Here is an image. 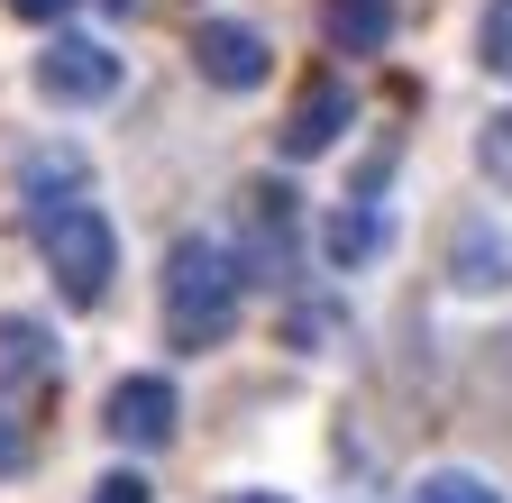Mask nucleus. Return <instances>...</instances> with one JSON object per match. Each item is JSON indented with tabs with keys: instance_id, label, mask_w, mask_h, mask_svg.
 <instances>
[{
	"instance_id": "nucleus-9",
	"label": "nucleus",
	"mask_w": 512,
	"mask_h": 503,
	"mask_svg": "<svg viewBox=\"0 0 512 503\" xmlns=\"http://www.w3.org/2000/svg\"><path fill=\"white\" fill-rule=\"evenodd\" d=\"M46 375H55V330L28 321V311H10V321H0V394H28Z\"/></svg>"
},
{
	"instance_id": "nucleus-10",
	"label": "nucleus",
	"mask_w": 512,
	"mask_h": 503,
	"mask_svg": "<svg viewBox=\"0 0 512 503\" xmlns=\"http://www.w3.org/2000/svg\"><path fill=\"white\" fill-rule=\"evenodd\" d=\"M448 284H458V293H503L512 284V257H503V238L485 220H467L458 238H448Z\"/></svg>"
},
{
	"instance_id": "nucleus-20",
	"label": "nucleus",
	"mask_w": 512,
	"mask_h": 503,
	"mask_svg": "<svg viewBox=\"0 0 512 503\" xmlns=\"http://www.w3.org/2000/svg\"><path fill=\"white\" fill-rule=\"evenodd\" d=\"M229 503H284V494H229Z\"/></svg>"
},
{
	"instance_id": "nucleus-7",
	"label": "nucleus",
	"mask_w": 512,
	"mask_h": 503,
	"mask_svg": "<svg viewBox=\"0 0 512 503\" xmlns=\"http://www.w3.org/2000/svg\"><path fill=\"white\" fill-rule=\"evenodd\" d=\"M348 138V83H302V101H293V119H284V156H330Z\"/></svg>"
},
{
	"instance_id": "nucleus-5",
	"label": "nucleus",
	"mask_w": 512,
	"mask_h": 503,
	"mask_svg": "<svg viewBox=\"0 0 512 503\" xmlns=\"http://www.w3.org/2000/svg\"><path fill=\"white\" fill-rule=\"evenodd\" d=\"M174 385H165V375H119V385H110V439H119V449H165V439H174Z\"/></svg>"
},
{
	"instance_id": "nucleus-6",
	"label": "nucleus",
	"mask_w": 512,
	"mask_h": 503,
	"mask_svg": "<svg viewBox=\"0 0 512 503\" xmlns=\"http://www.w3.org/2000/svg\"><path fill=\"white\" fill-rule=\"evenodd\" d=\"M238 229H247L238 266L247 275H284V257H293V193L284 183H247L238 193Z\"/></svg>"
},
{
	"instance_id": "nucleus-17",
	"label": "nucleus",
	"mask_w": 512,
	"mask_h": 503,
	"mask_svg": "<svg viewBox=\"0 0 512 503\" xmlns=\"http://www.w3.org/2000/svg\"><path fill=\"white\" fill-rule=\"evenodd\" d=\"M92 503H147V476H138V467H119V476L92 485Z\"/></svg>"
},
{
	"instance_id": "nucleus-18",
	"label": "nucleus",
	"mask_w": 512,
	"mask_h": 503,
	"mask_svg": "<svg viewBox=\"0 0 512 503\" xmlns=\"http://www.w3.org/2000/svg\"><path fill=\"white\" fill-rule=\"evenodd\" d=\"M28 467V430H19V412H0V476H19Z\"/></svg>"
},
{
	"instance_id": "nucleus-8",
	"label": "nucleus",
	"mask_w": 512,
	"mask_h": 503,
	"mask_svg": "<svg viewBox=\"0 0 512 503\" xmlns=\"http://www.w3.org/2000/svg\"><path fill=\"white\" fill-rule=\"evenodd\" d=\"M83 183H92V165H83L74 147H28V156H19V193H28L37 220L64 211V202H83Z\"/></svg>"
},
{
	"instance_id": "nucleus-2",
	"label": "nucleus",
	"mask_w": 512,
	"mask_h": 503,
	"mask_svg": "<svg viewBox=\"0 0 512 503\" xmlns=\"http://www.w3.org/2000/svg\"><path fill=\"white\" fill-rule=\"evenodd\" d=\"M37 257H46V275H55L64 302L92 311V302L110 293V266H119V229H110L92 202H64V211L37 220Z\"/></svg>"
},
{
	"instance_id": "nucleus-14",
	"label": "nucleus",
	"mask_w": 512,
	"mask_h": 503,
	"mask_svg": "<svg viewBox=\"0 0 512 503\" xmlns=\"http://www.w3.org/2000/svg\"><path fill=\"white\" fill-rule=\"evenodd\" d=\"M476 165H485L494 193H512V110H494L485 129H476Z\"/></svg>"
},
{
	"instance_id": "nucleus-19",
	"label": "nucleus",
	"mask_w": 512,
	"mask_h": 503,
	"mask_svg": "<svg viewBox=\"0 0 512 503\" xmlns=\"http://www.w3.org/2000/svg\"><path fill=\"white\" fill-rule=\"evenodd\" d=\"M10 10H19V19H37V28H55L64 10H74V0H10Z\"/></svg>"
},
{
	"instance_id": "nucleus-16",
	"label": "nucleus",
	"mask_w": 512,
	"mask_h": 503,
	"mask_svg": "<svg viewBox=\"0 0 512 503\" xmlns=\"http://www.w3.org/2000/svg\"><path fill=\"white\" fill-rule=\"evenodd\" d=\"M284 330H293V348H330V330H339V311H320V302H302V311H293Z\"/></svg>"
},
{
	"instance_id": "nucleus-11",
	"label": "nucleus",
	"mask_w": 512,
	"mask_h": 503,
	"mask_svg": "<svg viewBox=\"0 0 512 503\" xmlns=\"http://www.w3.org/2000/svg\"><path fill=\"white\" fill-rule=\"evenodd\" d=\"M320 247H330V266H366L375 247H384V211H375V202H348V211H330Z\"/></svg>"
},
{
	"instance_id": "nucleus-13",
	"label": "nucleus",
	"mask_w": 512,
	"mask_h": 503,
	"mask_svg": "<svg viewBox=\"0 0 512 503\" xmlns=\"http://www.w3.org/2000/svg\"><path fill=\"white\" fill-rule=\"evenodd\" d=\"M476 55H485V74L512 83V0H485V19H476Z\"/></svg>"
},
{
	"instance_id": "nucleus-3",
	"label": "nucleus",
	"mask_w": 512,
	"mask_h": 503,
	"mask_svg": "<svg viewBox=\"0 0 512 503\" xmlns=\"http://www.w3.org/2000/svg\"><path fill=\"white\" fill-rule=\"evenodd\" d=\"M37 92L64 101V110L110 101V92H119V46H101V37H55V46L37 55Z\"/></svg>"
},
{
	"instance_id": "nucleus-12",
	"label": "nucleus",
	"mask_w": 512,
	"mask_h": 503,
	"mask_svg": "<svg viewBox=\"0 0 512 503\" xmlns=\"http://www.w3.org/2000/svg\"><path fill=\"white\" fill-rule=\"evenodd\" d=\"M330 46H348V55H375L384 37H394V10H384V0H330Z\"/></svg>"
},
{
	"instance_id": "nucleus-1",
	"label": "nucleus",
	"mask_w": 512,
	"mask_h": 503,
	"mask_svg": "<svg viewBox=\"0 0 512 503\" xmlns=\"http://www.w3.org/2000/svg\"><path fill=\"white\" fill-rule=\"evenodd\" d=\"M238 293H247V266L229 257L220 238H174V257H165V339L183 357H202L238 330Z\"/></svg>"
},
{
	"instance_id": "nucleus-15",
	"label": "nucleus",
	"mask_w": 512,
	"mask_h": 503,
	"mask_svg": "<svg viewBox=\"0 0 512 503\" xmlns=\"http://www.w3.org/2000/svg\"><path fill=\"white\" fill-rule=\"evenodd\" d=\"M412 503H503V494H494L485 476H467V467H448V476H430Z\"/></svg>"
},
{
	"instance_id": "nucleus-4",
	"label": "nucleus",
	"mask_w": 512,
	"mask_h": 503,
	"mask_svg": "<svg viewBox=\"0 0 512 503\" xmlns=\"http://www.w3.org/2000/svg\"><path fill=\"white\" fill-rule=\"evenodd\" d=\"M192 65H202V83H220V92H256L275 74V46L256 37L247 19H202V28H192Z\"/></svg>"
}]
</instances>
